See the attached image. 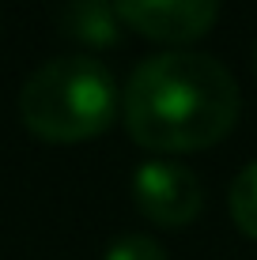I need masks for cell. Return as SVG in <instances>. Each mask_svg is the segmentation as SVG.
<instances>
[{
	"label": "cell",
	"mask_w": 257,
	"mask_h": 260,
	"mask_svg": "<svg viewBox=\"0 0 257 260\" xmlns=\"http://www.w3.org/2000/svg\"><path fill=\"white\" fill-rule=\"evenodd\" d=\"M125 128L152 151H205L238 121V83L201 49L155 53L129 76L121 94Z\"/></svg>",
	"instance_id": "cell-1"
},
{
	"label": "cell",
	"mask_w": 257,
	"mask_h": 260,
	"mask_svg": "<svg viewBox=\"0 0 257 260\" xmlns=\"http://www.w3.org/2000/svg\"><path fill=\"white\" fill-rule=\"evenodd\" d=\"M121 110L110 68L87 53H65L38 64L19 87V117L38 140L79 143L106 132Z\"/></svg>",
	"instance_id": "cell-2"
},
{
	"label": "cell",
	"mask_w": 257,
	"mask_h": 260,
	"mask_svg": "<svg viewBox=\"0 0 257 260\" xmlns=\"http://www.w3.org/2000/svg\"><path fill=\"white\" fill-rule=\"evenodd\" d=\"M132 200L144 219L159 226H189L205 208V185L189 166L170 158H152L132 174Z\"/></svg>",
	"instance_id": "cell-3"
},
{
	"label": "cell",
	"mask_w": 257,
	"mask_h": 260,
	"mask_svg": "<svg viewBox=\"0 0 257 260\" xmlns=\"http://www.w3.org/2000/svg\"><path fill=\"white\" fill-rule=\"evenodd\" d=\"M121 23L152 42L185 46L216 26L219 0H113Z\"/></svg>",
	"instance_id": "cell-4"
},
{
	"label": "cell",
	"mask_w": 257,
	"mask_h": 260,
	"mask_svg": "<svg viewBox=\"0 0 257 260\" xmlns=\"http://www.w3.org/2000/svg\"><path fill=\"white\" fill-rule=\"evenodd\" d=\"M61 30L83 46H118L125 23L113 0H76L61 12Z\"/></svg>",
	"instance_id": "cell-5"
},
{
	"label": "cell",
	"mask_w": 257,
	"mask_h": 260,
	"mask_svg": "<svg viewBox=\"0 0 257 260\" xmlns=\"http://www.w3.org/2000/svg\"><path fill=\"white\" fill-rule=\"evenodd\" d=\"M231 215L235 226L257 241V158L242 166V174L231 181Z\"/></svg>",
	"instance_id": "cell-6"
},
{
	"label": "cell",
	"mask_w": 257,
	"mask_h": 260,
	"mask_svg": "<svg viewBox=\"0 0 257 260\" xmlns=\"http://www.w3.org/2000/svg\"><path fill=\"white\" fill-rule=\"evenodd\" d=\"M106 260H166V253L148 234H125L106 249Z\"/></svg>",
	"instance_id": "cell-7"
},
{
	"label": "cell",
	"mask_w": 257,
	"mask_h": 260,
	"mask_svg": "<svg viewBox=\"0 0 257 260\" xmlns=\"http://www.w3.org/2000/svg\"><path fill=\"white\" fill-rule=\"evenodd\" d=\"M253 72H257V42H253Z\"/></svg>",
	"instance_id": "cell-8"
}]
</instances>
